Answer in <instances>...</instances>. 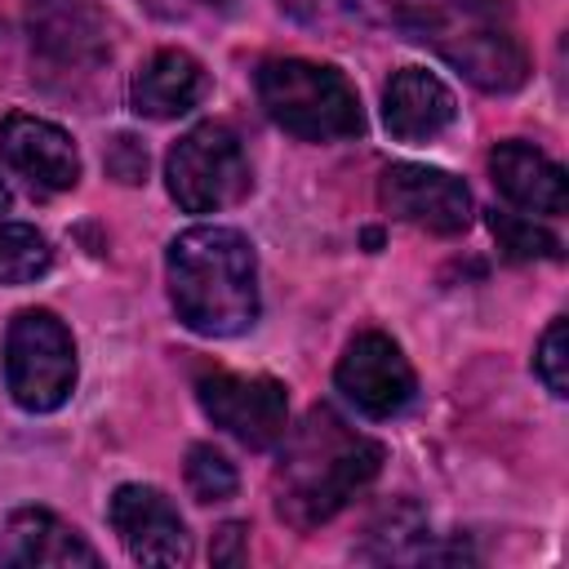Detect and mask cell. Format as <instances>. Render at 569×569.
I'll return each mask as SVG.
<instances>
[{
  "mask_svg": "<svg viewBox=\"0 0 569 569\" xmlns=\"http://www.w3.org/2000/svg\"><path fill=\"white\" fill-rule=\"evenodd\" d=\"M276 467V511L293 529H316L333 520L382 467V445L347 427L333 409H311L302 427L280 436Z\"/></svg>",
  "mask_w": 569,
  "mask_h": 569,
  "instance_id": "cell-1",
  "label": "cell"
},
{
  "mask_svg": "<svg viewBox=\"0 0 569 569\" xmlns=\"http://www.w3.org/2000/svg\"><path fill=\"white\" fill-rule=\"evenodd\" d=\"M178 320L204 338H236L258 320V258L231 227H191L164 258Z\"/></svg>",
  "mask_w": 569,
  "mask_h": 569,
  "instance_id": "cell-2",
  "label": "cell"
},
{
  "mask_svg": "<svg viewBox=\"0 0 569 569\" xmlns=\"http://www.w3.org/2000/svg\"><path fill=\"white\" fill-rule=\"evenodd\" d=\"M396 18L485 93H511L529 76L507 0H396Z\"/></svg>",
  "mask_w": 569,
  "mask_h": 569,
  "instance_id": "cell-3",
  "label": "cell"
},
{
  "mask_svg": "<svg viewBox=\"0 0 569 569\" xmlns=\"http://www.w3.org/2000/svg\"><path fill=\"white\" fill-rule=\"evenodd\" d=\"M262 111L302 142H338L365 129L360 98L342 71L307 58H271L258 67Z\"/></svg>",
  "mask_w": 569,
  "mask_h": 569,
  "instance_id": "cell-4",
  "label": "cell"
},
{
  "mask_svg": "<svg viewBox=\"0 0 569 569\" xmlns=\"http://www.w3.org/2000/svg\"><path fill=\"white\" fill-rule=\"evenodd\" d=\"M4 382H9V396L27 413H49L71 396V387H76V342H71L67 325L53 311L27 307L9 320Z\"/></svg>",
  "mask_w": 569,
  "mask_h": 569,
  "instance_id": "cell-5",
  "label": "cell"
},
{
  "mask_svg": "<svg viewBox=\"0 0 569 569\" xmlns=\"http://www.w3.org/2000/svg\"><path fill=\"white\" fill-rule=\"evenodd\" d=\"M164 182L178 209L187 213H218L249 191V160L240 138L227 124H196L182 133L164 160Z\"/></svg>",
  "mask_w": 569,
  "mask_h": 569,
  "instance_id": "cell-6",
  "label": "cell"
},
{
  "mask_svg": "<svg viewBox=\"0 0 569 569\" xmlns=\"http://www.w3.org/2000/svg\"><path fill=\"white\" fill-rule=\"evenodd\" d=\"M196 396H200V409L213 418V427H222L249 449H271L289 431V396H284V382L276 378L209 373L200 378Z\"/></svg>",
  "mask_w": 569,
  "mask_h": 569,
  "instance_id": "cell-7",
  "label": "cell"
},
{
  "mask_svg": "<svg viewBox=\"0 0 569 569\" xmlns=\"http://www.w3.org/2000/svg\"><path fill=\"white\" fill-rule=\"evenodd\" d=\"M333 382L365 418H396L400 409H409V400L418 391L405 351L378 329L356 333L347 342V351L333 369Z\"/></svg>",
  "mask_w": 569,
  "mask_h": 569,
  "instance_id": "cell-8",
  "label": "cell"
},
{
  "mask_svg": "<svg viewBox=\"0 0 569 569\" xmlns=\"http://www.w3.org/2000/svg\"><path fill=\"white\" fill-rule=\"evenodd\" d=\"M378 200L387 213H396L409 227H422L431 236H458L471 222V191L462 178L431 169V164H391L382 169Z\"/></svg>",
  "mask_w": 569,
  "mask_h": 569,
  "instance_id": "cell-9",
  "label": "cell"
},
{
  "mask_svg": "<svg viewBox=\"0 0 569 569\" xmlns=\"http://www.w3.org/2000/svg\"><path fill=\"white\" fill-rule=\"evenodd\" d=\"M107 520L138 565H187L191 533L178 507L151 485H120L107 502Z\"/></svg>",
  "mask_w": 569,
  "mask_h": 569,
  "instance_id": "cell-10",
  "label": "cell"
},
{
  "mask_svg": "<svg viewBox=\"0 0 569 569\" xmlns=\"http://www.w3.org/2000/svg\"><path fill=\"white\" fill-rule=\"evenodd\" d=\"M0 156L31 191H44V196L71 191L80 182V151L71 133L27 111H9L0 120Z\"/></svg>",
  "mask_w": 569,
  "mask_h": 569,
  "instance_id": "cell-11",
  "label": "cell"
},
{
  "mask_svg": "<svg viewBox=\"0 0 569 569\" xmlns=\"http://www.w3.org/2000/svg\"><path fill=\"white\" fill-rule=\"evenodd\" d=\"M27 31L40 58L93 67L107 58V18L89 0H27Z\"/></svg>",
  "mask_w": 569,
  "mask_h": 569,
  "instance_id": "cell-12",
  "label": "cell"
},
{
  "mask_svg": "<svg viewBox=\"0 0 569 569\" xmlns=\"http://www.w3.org/2000/svg\"><path fill=\"white\" fill-rule=\"evenodd\" d=\"M458 116L449 84L422 67H400L382 89V124L396 142H431Z\"/></svg>",
  "mask_w": 569,
  "mask_h": 569,
  "instance_id": "cell-13",
  "label": "cell"
},
{
  "mask_svg": "<svg viewBox=\"0 0 569 569\" xmlns=\"http://www.w3.org/2000/svg\"><path fill=\"white\" fill-rule=\"evenodd\" d=\"M489 173L493 187L525 213H565L569 209V187H565V169L556 160H547L538 147L529 142H498L489 151Z\"/></svg>",
  "mask_w": 569,
  "mask_h": 569,
  "instance_id": "cell-14",
  "label": "cell"
},
{
  "mask_svg": "<svg viewBox=\"0 0 569 569\" xmlns=\"http://www.w3.org/2000/svg\"><path fill=\"white\" fill-rule=\"evenodd\" d=\"M0 556L9 565H27V569L31 565H58V569H71V565L93 569L98 565V551L71 525H62L53 511H40V507H22L9 516Z\"/></svg>",
  "mask_w": 569,
  "mask_h": 569,
  "instance_id": "cell-15",
  "label": "cell"
},
{
  "mask_svg": "<svg viewBox=\"0 0 569 569\" xmlns=\"http://www.w3.org/2000/svg\"><path fill=\"white\" fill-rule=\"evenodd\" d=\"M204 98V67L182 49H160L129 84V102L138 116L173 120Z\"/></svg>",
  "mask_w": 569,
  "mask_h": 569,
  "instance_id": "cell-16",
  "label": "cell"
},
{
  "mask_svg": "<svg viewBox=\"0 0 569 569\" xmlns=\"http://www.w3.org/2000/svg\"><path fill=\"white\" fill-rule=\"evenodd\" d=\"M369 538L382 542V547H369V551H365V556H373V560H427V556H431V547H427V542H431L427 520H422L409 502L382 511V520L369 525Z\"/></svg>",
  "mask_w": 569,
  "mask_h": 569,
  "instance_id": "cell-17",
  "label": "cell"
},
{
  "mask_svg": "<svg viewBox=\"0 0 569 569\" xmlns=\"http://www.w3.org/2000/svg\"><path fill=\"white\" fill-rule=\"evenodd\" d=\"M53 262L49 240L27 222H0V284H27Z\"/></svg>",
  "mask_w": 569,
  "mask_h": 569,
  "instance_id": "cell-18",
  "label": "cell"
},
{
  "mask_svg": "<svg viewBox=\"0 0 569 569\" xmlns=\"http://www.w3.org/2000/svg\"><path fill=\"white\" fill-rule=\"evenodd\" d=\"M489 227L498 236V249L507 258H560V240L538 227L533 218H520V213H489Z\"/></svg>",
  "mask_w": 569,
  "mask_h": 569,
  "instance_id": "cell-19",
  "label": "cell"
},
{
  "mask_svg": "<svg viewBox=\"0 0 569 569\" xmlns=\"http://www.w3.org/2000/svg\"><path fill=\"white\" fill-rule=\"evenodd\" d=\"M187 485L196 493V502H227L240 485L236 467L213 449V445H191L187 453Z\"/></svg>",
  "mask_w": 569,
  "mask_h": 569,
  "instance_id": "cell-20",
  "label": "cell"
},
{
  "mask_svg": "<svg viewBox=\"0 0 569 569\" xmlns=\"http://www.w3.org/2000/svg\"><path fill=\"white\" fill-rule=\"evenodd\" d=\"M533 373L551 396H569V320L556 316L533 351Z\"/></svg>",
  "mask_w": 569,
  "mask_h": 569,
  "instance_id": "cell-21",
  "label": "cell"
},
{
  "mask_svg": "<svg viewBox=\"0 0 569 569\" xmlns=\"http://www.w3.org/2000/svg\"><path fill=\"white\" fill-rule=\"evenodd\" d=\"M107 173H111L116 182H124V187L142 182V178H147V147H142L133 133H116V138L107 142Z\"/></svg>",
  "mask_w": 569,
  "mask_h": 569,
  "instance_id": "cell-22",
  "label": "cell"
},
{
  "mask_svg": "<svg viewBox=\"0 0 569 569\" xmlns=\"http://www.w3.org/2000/svg\"><path fill=\"white\" fill-rule=\"evenodd\" d=\"M249 556V533L244 525H222L213 533V565H240Z\"/></svg>",
  "mask_w": 569,
  "mask_h": 569,
  "instance_id": "cell-23",
  "label": "cell"
},
{
  "mask_svg": "<svg viewBox=\"0 0 569 569\" xmlns=\"http://www.w3.org/2000/svg\"><path fill=\"white\" fill-rule=\"evenodd\" d=\"M4 209H9V187L0 182V213H4Z\"/></svg>",
  "mask_w": 569,
  "mask_h": 569,
  "instance_id": "cell-24",
  "label": "cell"
},
{
  "mask_svg": "<svg viewBox=\"0 0 569 569\" xmlns=\"http://www.w3.org/2000/svg\"><path fill=\"white\" fill-rule=\"evenodd\" d=\"M200 4H209V9H227L231 0H200Z\"/></svg>",
  "mask_w": 569,
  "mask_h": 569,
  "instance_id": "cell-25",
  "label": "cell"
}]
</instances>
